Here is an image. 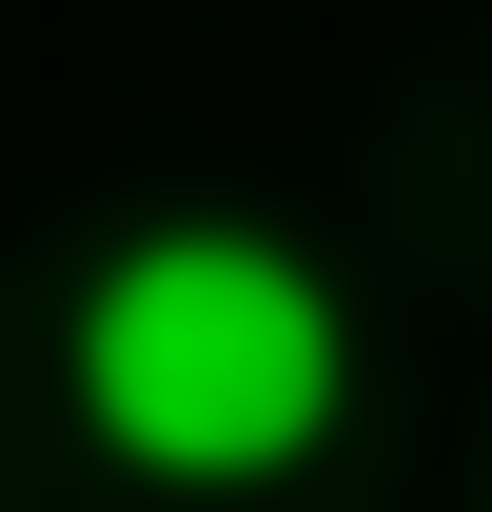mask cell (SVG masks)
Instances as JSON below:
<instances>
[{
    "label": "cell",
    "mask_w": 492,
    "mask_h": 512,
    "mask_svg": "<svg viewBox=\"0 0 492 512\" xmlns=\"http://www.w3.org/2000/svg\"><path fill=\"white\" fill-rule=\"evenodd\" d=\"M60 394L158 493H276L355 414V296L256 217H138L60 296Z\"/></svg>",
    "instance_id": "1"
}]
</instances>
